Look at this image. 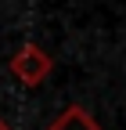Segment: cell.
I'll list each match as a JSON object with an SVG mask.
<instances>
[{
	"mask_svg": "<svg viewBox=\"0 0 126 130\" xmlns=\"http://www.w3.org/2000/svg\"><path fill=\"white\" fill-rule=\"evenodd\" d=\"M0 130H11V126H7V123H4V119H0Z\"/></svg>",
	"mask_w": 126,
	"mask_h": 130,
	"instance_id": "obj_3",
	"label": "cell"
},
{
	"mask_svg": "<svg viewBox=\"0 0 126 130\" xmlns=\"http://www.w3.org/2000/svg\"><path fill=\"white\" fill-rule=\"evenodd\" d=\"M7 72L18 79L22 87H40L43 79L54 72V58L47 54L40 43H22L18 51L11 54V61H7Z\"/></svg>",
	"mask_w": 126,
	"mask_h": 130,
	"instance_id": "obj_1",
	"label": "cell"
},
{
	"mask_svg": "<svg viewBox=\"0 0 126 130\" xmlns=\"http://www.w3.org/2000/svg\"><path fill=\"white\" fill-rule=\"evenodd\" d=\"M47 130H104V126L94 119L83 105H69V108L58 112V119L47 126Z\"/></svg>",
	"mask_w": 126,
	"mask_h": 130,
	"instance_id": "obj_2",
	"label": "cell"
}]
</instances>
